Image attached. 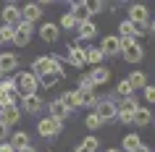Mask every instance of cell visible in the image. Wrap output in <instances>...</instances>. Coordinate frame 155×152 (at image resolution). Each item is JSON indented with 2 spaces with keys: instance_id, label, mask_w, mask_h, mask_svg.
<instances>
[{
  "instance_id": "cell-3",
  "label": "cell",
  "mask_w": 155,
  "mask_h": 152,
  "mask_svg": "<svg viewBox=\"0 0 155 152\" xmlns=\"http://www.w3.org/2000/svg\"><path fill=\"white\" fill-rule=\"evenodd\" d=\"M68 66H74V68H84L87 66V53H84V42L82 40H76V42H68V53H66L63 58Z\"/></svg>"
},
{
  "instance_id": "cell-28",
  "label": "cell",
  "mask_w": 155,
  "mask_h": 152,
  "mask_svg": "<svg viewBox=\"0 0 155 152\" xmlns=\"http://www.w3.org/2000/svg\"><path fill=\"white\" fill-rule=\"evenodd\" d=\"M139 144H142L139 134H126V136L121 139V147H124V152H129V150H137Z\"/></svg>"
},
{
  "instance_id": "cell-30",
  "label": "cell",
  "mask_w": 155,
  "mask_h": 152,
  "mask_svg": "<svg viewBox=\"0 0 155 152\" xmlns=\"http://www.w3.org/2000/svg\"><path fill=\"white\" fill-rule=\"evenodd\" d=\"M58 100H61V102L66 105V110H68V113H74V110H76V97H74V92H63V95L58 97Z\"/></svg>"
},
{
  "instance_id": "cell-11",
  "label": "cell",
  "mask_w": 155,
  "mask_h": 152,
  "mask_svg": "<svg viewBox=\"0 0 155 152\" xmlns=\"http://www.w3.org/2000/svg\"><path fill=\"white\" fill-rule=\"evenodd\" d=\"M97 47H100V53H103V58H108V55H118V53H121V40H118L116 34H108V37L100 42Z\"/></svg>"
},
{
  "instance_id": "cell-38",
  "label": "cell",
  "mask_w": 155,
  "mask_h": 152,
  "mask_svg": "<svg viewBox=\"0 0 155 152\" xmlns=\"http://www.w3.org/2000/svg\"><path fill=\"white\" fill-rule=\"evenodd\" d=\"M0 152H16V150H13L8 142H0Z\"/></svg>"
},
{
  "instance_id": "cell-9",
  "label": "cell",
  "mask_w": 155,
  "mask_h": 152,
  "mask_svg": "<svg viewBox=\"0 0 155 152\" xmlns=\"http://www.w3.org/2000/svg\"><path fill=\"white\" fill-rule=\"evenodd\" d=\"M68 16L76 21V24H84V21H92L90 16V8L84 0H71V8H68Z\"/></svg>"
},
{
  "instance_id": "cell-8",
  "label": "cell",
  "mask_w": 155,
  "mask_h": 152,
  "mask_svg": "<svg viewBox=\"0 0 155 152\" xmlns=\"http://www.w3.org/2000/svg\"><path fill=\"white\" fill-rule=\"evenodd\" d=\"M0 121L5 123V126H16L18 121H21V108H18L16 102H5L3 108H0Z\"/></svg>"
},
{
  "instance_id": "cell-32",
  "label": "cell",
  "mask_w": 155,
  "mask_h": 152,
  "mask_svg": "<svg viewBox=\"0 0 155 152\" xmlns=\"http://www.w3.org/2000/svg\"><path fill=\"white\" fill-rule=\"evenodd\" d=\"M76 89H87V92H95V84H92L90 73H84L82 79H79V87H76Z\"/></svg>"
},
{
  "instance_id": "cell-14",
  "label": "cell",
  "mask_w": 155,
  "mask_h": 152,
  "mask_svg": "<svg viewBox=\"0 0 155 152\" xmlns=\"http://www.w3.org/2000/svg\"><path fill=\"white\" fill-rule=\"evenodd\" d=\"M42 105H45V100H42L40 95H29V97H21V108H24L29 115H37V113L42 110Z\"/></svg>"
},
{
  "instance_id": "cell-27",
  "label": "cell",
  "mask_w": 155,
  "mask_h": 152,
  "mask_svg": "<svg viewBox=\"0 0 155 152\" xmlns=\"http://www.w3.org/2000/svg\"><path fill=\"white\" fill-rule=\"evenodd\" d=\"M118 40H134V24H131L129 18L118 21Z\"/></svg>"
},
{
  "instance_id": "cell-2",
  "label": "cell",
  "mask_w": 155,
  "mask_h": 152,
  "mask_svg": "<svg viewBox=\"0 0 155 152\" xmlns=\"http://www.w3.org/2000/svg\"><path fill=\"white\" fill-rule=\"evenodd\" d=\"M13 87H16V95L29 97V95H37V89H40V81H37V76H34V73L24 71V73H16V79H13Z\"/></svg>"
},
{
  "instance_id": "cell-1",
  "label": "cell",
  "mask_w": 155,
  "mask_h": 152,
  "mask_svg": "<svg viewBox=\"0 0 155 152\" xmlns=\"http://www.w3.org/2000/svg\"><path fill=\"white\" fill-rule=\"evenodd\" d=\"M92 113H95L103 123L113 121V118H116V100H113V95L108 92V95L95 97V108H92Z\"/></svg>"
},
{
  "instance_id": "cell-5",
  "label": "cell",
  "mask_w": 155,
  "mask_h": 152,
  "mask_svg": "<svg viewBox=\"0 0 155 152\" xmlns=\"http://www.w3.org/2000/svg\"><path fill=\"white\" fill-rule=\"evenodd\" d=\"M137 108H139V102L134 100V97L121 100L118 108H116V118L121 121V123H126V126H131V118H134V110H137Z\"/></svg>"
},
{
  "instance_id": "cell-4",
  "label": "cell",
  "mask_w": 155,
  "mask_h": 152,
  "mask_svg": "<svg viewBox=\"0 0 155 152\" xmlns=\"http://www.w3.org/2000/svg\"><path fill=\"white\" fill-rule=\"evenodd\" d=\"M121 55L126 63H142L145 58V47L137 40H121Z\"/></svg>"
},
{
  "instance_id": "cell-34",
  "label": "cell",
  "mask_w": 155,
  "mask_h": 152,
  "mask_svg": "<svg viewBox=\"0 0 155 152\" xmlns=\"http://www.w3.org/2000/svg\"><path fill=\"white\" fill-rule=\"evenodd\" d=\"M87 8H90V16H95V13H100V11L105 8V3L103 0H92V3H87Z\"/></svg>"
},
{
  "instance_id": "cell-18",
  "label": "cell",
  "mask_w": 155,
  "mask_h": 152,
  "mask_svg": "<svg viewBox=\"0 0 155 152\" xmlns=\"http://www.w3.org/2000/svg\"><path fill=\"white\" fill-rule=\"evenodd\" d=\"M18 68V55L16 53H0V73H11Z\"/></svg>"
},
{
  "instance_id": "cell-37",
  "label": "cell",
  "mask_w": 155,
  "mask_h": 152,
  "mask_svg": "<svg viewBox=\"0 0 155 152\" xmlns=\"http://www.w3.org/2000/svg\"><path fill=\"white\" fill-rule=\"evenodd\" d=\"M8 134H11V128L5 126L3 121H0V142H5V139H8Z\"/></svg>"
},
{
  "instance_id": "cell-21",
  "label": "cell",
  "mask_w": 155,
  "mask_h": 152,
  "mask_svg": "<svg viewBox=\"0 0 155 152\" xmlns=\"http://www.w3.org/2000/svg\"><path fill=\"white\" fill-rule=\"evenodd\" d=\"M66 79V71H53V73H45V76H40V87H45V89H53L55 84H61V81Z\"/></svg>"
},
{
  "instance_id": "cell-23",
  "label": "cell",
  "mask_w": 155,
  "mask_h": 152,
  "mask_svg": "<svg viewBox=\"0 0 155 152\" xmlns=\"http://www.w3.org/2000/svg\"><path fill=\"white\" fill-rule=\"evenodd\" d=\"M110 95H113V100H129V97H134V89H131L129 81L124 79L116 84V92H110Z\"/></svg>"
},
{
  "instance_id": "cell-41",
  "label": "cell",
  "mask_w": 155,
  "mask_h": 152,
  "mask_svg": "<svg viewBox=\"0 0 155 152\" xmlns=\"http://www.w3.org/2000/svg\"><path fill=\"white\" fill-rule=\"evenodd\" d=\"M105 152H121V150H116V147H110V150H105Z\"/></svg>"
},
{
  "instance_id": "cell-12",
  "label": "cell",
  "mask_w": 155,
  "mask_h": 152,
  "mask_svg": "<svg viewBox=\"0 0 155 152\" xmlns=\"http://www.w3.org/2000/svg\"><path fill=\"white\" fill-rule=\"evenodd\" d=\"M3 21H5V26L16 29V26L21 24V11H18V5H13V3L3 5Z\"/></svg>"
},
{
  "instance_id": "cell-24",
  "label": "cell",
  "mask_w": 155,
  "mask_h": 152,
  "mask_svg": "<svg viewBox=\"0 0 155 152\" xmlns=\"http://www.w3.org/2000/svg\"><path fill=\"white\" fill-rule=\"evenodd\" d=\"M126 81H129V84H131V89L137 92L139 87H147V73H145V71H139V68H134V71H131L129 76H126Z\"/></svg>"
},
{
  "instance_id": "cell-13",
  "label": "cell",
  "mask_w": 155,
  "mask_h": 152,
  "mask_svg": "<svg viewBox=\"0 0 155 152\" xmlns=\"http://www.w3.org/2000/svg\"><path fill=\"white\" fill-rule=\"evenodd\" d=\"M18 11H21V21H26V24H34V21L42 18V8L37 3H26L24 8H18Z\"/></svg>"
},
{
  "instance_id": "cell-20",
  "label": "cell",
  "mask_w": 155,
  "mask_h": 152,
  "mask_svg": "<svg viewBox=\"0 0 155 152\" xmlns=\"http://www.w3.org/2000/svg\"><path fill=\"white\" fill-rule=\"evenodd\" d=\"M76 32H79V40H82V42L95 40V37H97V24H95V21H84V24H76Z\"/></svg>"
},
{
  "instance_id": "cell-40",
  "label": "cell",
  "mask_w": 155,
  "mask_h": 152,
  "mask_svg": "<svg viewBox=\"0 0 155 152\" xmlns=\"http://www.w3.org/2000/svg\"><path fill=\"white\" fill-rule=\"evenodd\" d=\"M74 152H92V150H87L84 144H79V147H74Z\"/></svg>"
},
{
  "instance_id": "cell-7",
  "label": "cell",
  "mask_w": 155,
  "mask_h": 152,
  "mask_svg": "<svg viewBox=\"0 0 155 152\" xmlns=\"http://www.w3.org/2000/svg\"><path fill=\"white\" fill-rule=\"evenodd\" d=\"M37 131H40V136H45V139H53V136H58L61 131H63V121L42 118L40 123H37Z\"/></svg>"
},
{
  "instance_id": "cell-22",
  "label": "cell",
  "mask_w": 155,
  "mask_h": 152,
  "mask_svg": "<svg viewBox=\"0 0 155 152\" xmlns=\"http://www.w3.org/2000/svg\"><path fill=\"white\" fill-rule=\"evenodd\" d=\"M90 79H92V84L97 87V84H108V79H110V68L108 66H95L90 71Z\"/></svg>"
},
{
  "instance_id": "cell-19",
  "label": "cell",
  "mask_w": 155,
  "mask_h": 152,
  "mask_svg": "<svg viewBox=\"0 0 155 152\" xmlns=\"http://www.w3.org/2000/svg\"><path fill=\"white\" fill-rule=\"evenodd\" d=\"M74 97H76V108H95V92H87V89H74Z\"/></svg>"
},
{
  "instance_id": "cell-31",
  "label": "cell",
  "mask_w": 155,
  "mask_h": 152,
  "mask_svg": "<svg viewBox=\"0 0 155 152\" xmlns=\"http://www.w3.org/2000/svg\"><path fill=\"white\" fill-rule=\"evenodd\" d=\"M58 29H76V21H74L68 13H63V16H61V24H58Z\"/></svg>"
},
{
  "instance_id": "cell-36",
  "label": "cell",
  "mask_w": 155,
  "mask_h": 152,
  "mask_svg": "<svg viewBox=\"0 0 155 152\" xmlns=\"http://www.w3.org/2000/svg\"><path fill=\"white\" fill-rule=\"evenodd\" d=\"M142 89H145V102L150 105V102H153V97H155V89H153V84H147V87H142Z\"/></svg>"
},
{
  "instance_id": "cell-15",
  "label": "cell",
  "mask_w": 155,
  "mask_h": 152,
  "mask_svg": "<svg viewBox=\"0 0 155 152\" xmlns=\"http://www.w3.org/2000/svg\"><path fill=\"white\" fill-rule=\"evenodd\" d=\"M40 37L48 42V45L58 42V37H61V29H58V24H53V21H45V24L40 26Z\"/></svg>"
},
{
  "instance_id": "cell-33",
  "label": "cell",
  "mask_w": 155,
  "mask_h": 152,
  "mask_svg": "<svg viewBox=\"0 0 155 152\" xmlns=\"http://www.w3.org/2000/svg\"><path fill=\"white\" fill-rule=\"evenodd\" d=\"M79 144H84V147H87V150H92V152H95V150H97V147H100L97 136H84V139H82V142H79Z\"/></svg>"
},
{
  "instance_id": "cell-35",
  "label": "cell",
  "mask_w": 155,
  "mask_h": 152,
  "mask_svg": "<svg viewBox=\"0 0 155 152\" xmlns=\"http://www.w3.org/2000/svg\"><path fill=\"white\" fill-rule=\"evenodd\" d=\"M0 37H3V42H11V37H13V29H11V26H0Z\"/></svg>"
},
{
  "instance_id": "cell-6",
  "label": "cell",
  "mask_w": 155,
  "mask_h": 152,
  "mask_svg": "<svg viewBox=\"0 0 155 152\" xmlns=\"http://www.w3.org/2000/svg\"><path fill=\"white\" fill-rule=\"evenodd\" d=\"M32 32H34V24H26V21H21V24L13 29V37H11V42H13V45H18V47H26V45L32 42Z\"/></svg>"
},
{
  "instance_id": "cell-17",
  "label": "cell",
  "mask_w": 155,
  "mask_h": 152,
  "mask_svg": "<svg viewBox=\"0 0 155 152\" xmlns=\"http://www.w3.org/2000/svg\"><path fill=\"white\" fill-rule=\"evenodd\" d=\"M153 123V110L147 105H139L134 110V118H131V126H150Z\"/></svg>"
},
{
  "instance_id": "cell-16",
  "label": "cell",
  "mask_w": 155,
  "mask_h": 152,
  "mask_svg": "<svg viewBox=\"0 0 155 152\" xmlns=\"http://www.w3.org/2000/svg\"><path fill=\"white\" fill-rule=\"evenodd\" d=\"M45 105H48V113H50L48 118H55V121H66L68 115H74V113H68V110H66V105L61 102V100H53V102H45Z\"/></svg>"
},
{
  "instance_id": "cell-10",
  "label": "cell",
  "mask_w": 155,
  "mask_h": 152,
  "mask_svg": "<svg viewBox=\"0 0 155 152\" xmlns=\"http://www.w3.org/2000/svg\"><path fill=\"white\" fill-rule=\"evenodd\" d=\"M129 21H131V24L153 21V18H150V8H147L145 3H131V5H129Z\"/></svg>"
},
{
  "instance_id": "cell-39",
  "label": "cell",
  "mask_w": 155,
  "mask_h": 152,
  "mask_svg": "<svg viewBox=\"0 0 155 152\" xmlns=\"http://www.w3.org/2000/svg\"><path fill=\"white\" fill-rule=\"evenodd\" d=\"M16 152H37V147H34V144H29V147H24V150H16Z\"/></svg>"
},
{
  "instance_id": "cell-26",
  "label": "cell",
  "mask_w": 155,
  "mask_h": 152,
  "mask_svg": "<svg viewBox=\"0 0 155 152\" xmlns=\"http://www.w3.org/2000/svg\"><path fill=\"white\" fill-rule=\"evenodd\" d=\"M8 144L13 147V150H24V147H29L32 142H29V134H26V131H16V134L11 136Z\"/></svg>"
},
{
  "instance_id": "cell-25",
  "label": "cell",
  "mask_w": 155,
  "mask_h": 152,
  "mask_svg": "<svg viewBox=\"0 0 155 152\" xmlns=\"http://www.w3.org/2000/svg\"><path fill=\"white\" fill-rule=\"evenodd\" d=\"M84 53H87V66H103V53H100L97 45H90V47H84Z\"/></svg>"
},
{
  "instance_id": "cell-29",
  "label": "cell",
  "mask_w": 155,
  "mask_h": 152,
  "mask_svg": "<svg viewBox=\"0 0 155 152\" xmlns=\"http://www.w3.org/2000/svg\"><path fill=\"white\" fill-rule=\"evenodd\" d=\"M84 126L90 128V131H97V128H103L105 123H103V121H100L97 115H95V113L90 110V113H87V118H84Z\"/></svg>"
}]
</instances>
